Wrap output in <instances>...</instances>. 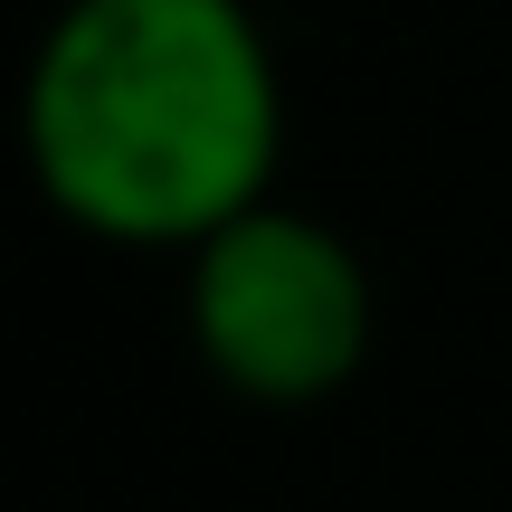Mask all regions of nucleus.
<instances>
[{"mask_svg": "<svg viewBox=\"0 0 512 512\" xmlns=\"http://www.w3.org/2000/svg\"><path fill=\"white\" fill-rule=\"evenodd\" d=\"M181 332L190 361L238 408H323L370 370L380 342V285L370 256L285 190L228 219L219 238L181 256Z\"/></svg>", "mask_w": 512, "mask_h": 512, "instance_id": "nucleus-2", "label": "nucleus"}, {"mask_svg": "<svg viewBox=\"0 0 512 512\" xmlns=\"http://www.w3.org/2000/svg\"><path fill=\"white\" fill-rule=\"evenodd\" d=\"M19 171L124 256H190L275 200L285 67L256 0H57L19 67Z\"/></svg>", "mask_w": 512, "mask_h": 512, "instance_id": "nucleus-1", "label": "nucleus"}]
</instances>
